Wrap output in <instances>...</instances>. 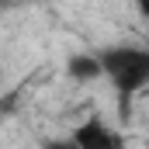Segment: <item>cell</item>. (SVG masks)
I'll return each instance as SVG.
<instances>
[{
    "label": "cell",
    "mask_w": 149,
    "mask_h": 149,
    "mask_svg": "<svg viewBox=\"0 0 149 149\" xmlns=\"http://www.w3.org/2000/svg\"><path fill=\"white\" fill-rule=\"evenodd\" d=\"M73 149H125V135L114 132L104 118H87L70 132Z\"/></svg>",
    "instance_id": "7a4b0ae2"
},
{
    "label": "cell",
    "mask_w": 149,
    "mask_h": 149,
    "mask_svg": "<svg viewBox=\"0 0 149 149\" xmlns=\"http://www.w3.org/2000/svg\"><path fill=\"white\" fill-rule=\"evenodd\" d=\"M45 149H73L70 139H56V142H45Z\"/></svg>",
    "instance_id": "277c9868"
},
{
    "label": "cell",
    "mask_w": 149,
    "mask_h": 149,
    "mask_svg": "<svg viewBox=\"0 0 149 149\" xmlns=\"http://www.w3.org/2000/svg\"><path fill=\"white\" fill-rule=\"evenodd\" d=\"M66 73L76 83H94V80H101V63H97L94 52H76V56L66 59Z\"/></svg>",
    "instance_id": "3957f363"
},
{
    "label": "cell",
    "mask_w": 149,
    "mask_h": 149,
    "mask_svg": "<svg viewBox=\"0 0 149 149\" xmlns=\"http://www.w3.org/2000/svg\"><path fill=\"white\" fill-rule=\"evenodd\" d=\"M101 63V76L111 80L121 97H135L149 87V52L139 45H111L94 52Z\"/></svg>",
    "instance_id": "6da1fadb"
}]
</instances>
